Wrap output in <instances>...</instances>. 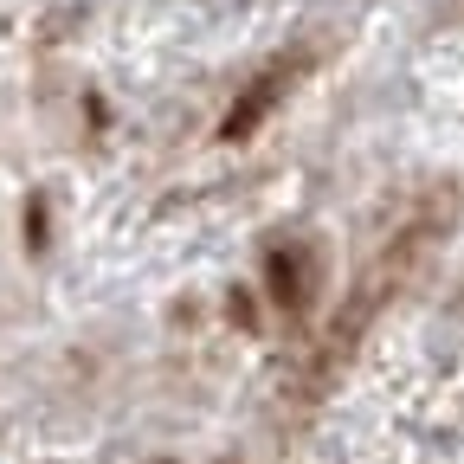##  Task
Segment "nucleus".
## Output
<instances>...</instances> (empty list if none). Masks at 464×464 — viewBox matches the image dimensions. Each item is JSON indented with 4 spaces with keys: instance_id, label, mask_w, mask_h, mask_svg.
I'll use <instances>...</instances> for the list:
<instances>
[{
    "instance_id": "obj_1",
    "label": "nucleus",
    "mask_w": 464,
    "mask_h": 464,
    "mask_svg": "<svg viewBox=\"0 0 464 464\" xmlns=\"http://www.w3.org/2000/svg\"><path fill=\"white\" fill-rule=\"evenodd\" d=\"M297 72H304V65H297V58H284V65H277V72H265V78H258V84H252V91L239 97V110H232V116H226V136H232V142H239L246 130H258V123H265V116H271V103H277V97H284L290 84H297Z\"/></svg>"
},
{
    "instance_id": "obj_2",
    "label": "nucleus",
    "mask_w": 464,
    "mask_h": 464,
    "mask_svg": "<svg viewBox=\"0 0 464 464\" xmlns=\"http://www.w3.org/2000/svg\"><path fill=\"white\" fill-rule=\"evenodd\" d=\"M271 290H277V304H290V310L304 304V284H297V258H290V252H277V258H271Z\"/></svg>"
}]
</instances>
